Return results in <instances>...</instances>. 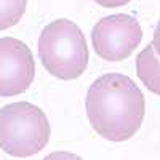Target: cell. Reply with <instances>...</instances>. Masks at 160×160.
Here are the masks:
<instances>
[{"label":"cell","mask_w":160,"mask_h":160,"mask_svg":"<svg viewBox=\"0 0 160 160\" xmlns=\"http://www.w3.org/2000/svg\"><path fill=\"white\" fill-rule=\"evenodd\" d=\"M144 95L128 75L104 74L91 83L85 109L90 123L108 141L120 142L135 136L144 118Z\"/></svg>","instance_id":"1"},{"label":"cell","mask_w":160,"mask_h":160,"mask_svg":"<svg viewBox=\"0 0 160 160\" xmlns=\"http://www.w3.org/2000/svg\"><path fill=\"white\" fill-rule=\"evenodd\" d=\"M38 58L53 77H80L88 66V47L82 29L64 18L47 24L38 37Z\"/></svg>","instance_id":"2"},{"label":"cell","mask_w":160,"mask_h":160,"mask_svg":"<svg viewBox=\"0 0 160 160\" xmlns=\"http://www.w3.org/2000/svg\"><path fill=\"white\" fill-rule=\"evenodd\" d=\"M50 141V123L37 106L19 101L0 109V149L13 157H31Z\"/></svg>","instance_id":"3"},{"label":"cell","mask_w":160,"mask_h":160,"mask_svg":"<svg viewBox=\"0 0 160 160\" xmlns=\"http://www.w3.org/2000/svg\"><path fill=\"white\" fill-rule=\"evenodd\" d=\"M142 40V29L131 15L117 13L99 19L91 31L96 55L109 62L127 59Z\"/></svg>","instance_id":"4"},{"label":"cell","mask_w":160,"mask_h":160,"mask_svg":"<svg viewBox=\"0 0 160 160\" xmlns=\"http://www.w3.org/2000/svg\"><path fill=\"white\" fill-rule=\"evenodd\" d=\"M35 61L31 48L15 37H0V96H16L31 87Z\"/></svg>","instance_id":"5"},{"label":"cell","mask_w":160,"mask_h":160,"mask_svg":"<svg viewBox=\"0 0 160 160\" xmlns=\"http://www.w3.org/2000/svg\"><path fill=\"white\" fill-rule=\"evenodd\" d=\"M138 77L152 93H160V80H158V37H155L154 43L144 48L136 59Z\"/></svg>","instance_id":"6"},{"label":"cell","mask_w":160,"mask_h":160,"mask_svg":"<svg viewBox=\"0 0 160 160\" xmlns=\"http://www.w3.org/2000/svg\"><path fill=\"white\" fill-rule=\"evenodd\" d=\"M26 11V0H0V31L16 26Z\"/></svg>","instance_id":"7"},{"label":"cell","mask_w":160,"mask_h":160,"mask_svg":"<svg viewBox=\"0 0 160 160\" xmlns=\"http://www.w3.org/2000/svg\"><path fill=\"white\" fill-rule=\"evenodd\" d=\"M95 2L104 8H118V7H123V5L130 3L131 0H95Z\"/></svg>","instance_id":"8"}]
</instances>
